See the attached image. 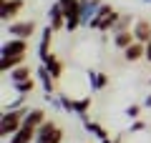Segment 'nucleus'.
Returning <instances> with one entry per match:
<instances>
[{"instance_id":"25","label":"nucleus","mask_w":151,"mask_h":143,"mask_svg":"<svg viewBox=\"0 0 151 143\" xmlns=\"http://www.w3.org/2000/svg\"><path fill=\"white\" fill-rule=\"evenodd\" d=\"M25 101H28V95H18L15 101L5 103V111H20V108H25Z\"/></svg>"},{"instance_id":"14","label":"nucleus","mask_w":151,"mask_h":143,"mask_svg":"<svg viewBox=\"0 0 151 143\" xmlns=\"http://www.w3.org/2000/svg\"><path fill=\"white\" fill-rule=\"evenodd\" d=\"M119 18H121V13H119V10H108L106 15H103L101 20H98L96 25L91 28V30H101V33H111V30H113V25H116V23H119Z\"/></svg>"},{"instance_id":"9","label":"nucleus","mask_w":151,"mask_h":143,"mask_svg":"<svg viewBox=\"0 0 151 143\" xmlns=\"http://www.w3.org/2000/svg\"><path fill=\"white\" fill-rule=\"evenodd\" d=\"M81 123H83V128H86V131L91 133L93 138H98V143H119V141H111V138H108V133H106V128H103L101 123L91 121L88 116H83V118H81Z\"/></svg>"},{"instance_id":"24","label":"nucleus","mask_w":151,"mask_h":143,"mask_svg":"<svg viewBox=\"0 0 151 143\" xmlns=\"http://www.w3.org/2000/svg\"><path fill=\"white\" fill-rule=\"evenodd\" d=\"M43 101L48 103L53 111H63V103H60V95H55V93H43Z\"/></svg>"},{"instance_id":"10","label":"nucleus","mask_w":151,"mask_h":143,"mask_svg":"<svg viewBox=\"0 0 151 143\" xmlns=\"http://www.w3.org/2000/svg\"><path fill=\"white\" fill-rule=\"evenodd\" d=\"M48 25L53 28V30H60V28H65V13H63V8H60V3L55 0L53 5L48 8Z\"/></svg>"},{"instance_id":"21","label":"nucleus","mask_w":151,"mask_h":143,"mask_svg":"<svg viewBox=\"0 0 151 143\" xmlns=\"http://www.w3.org/2000/svg\"><path fill=\"white\" fill-rule=\"evenodd\" d=\"M136 38H134V30H124V33H116L113 35V45L119 48V50H126L129 45H134Z\"/></svg>"},{"instance_id":"6","label":"nucleus","mask_w":151,"mask_h":143,"mask_svg":"<svg viewBox=\"0 0 151 143\" xmlns=\"http://www.w3.org/2000/svg\"><path fill=\"white\" fill-rule=\"evenodd\" d=\"M10 55H28V40L10 38L0 45V58H10Z\"/></svg>"},{"instance_id":"16","label":"nucleus","mask_w":151,"mask_h":143,"mask_svg":"<svg viewBox=\"0 0 151 143\" xmlns=\"http://www.w3.org/2000/svg\"><path fill=\"white\" fill-rule=\"evenodd\" d=\"M131 30H134V38L139 43H149L151 40V23L149 20H136Z\"/></svg>"},{"instance_id":"5","label":"nucleus","mask_w":151,"mask_h":143,"mask_svg":"<svg viewBox=\"0 0 151 143\" xmlns=\"http://www.w3.org/2000/svg\"><path fill=\"white\" fill-rule=\"evenodd\" d=\"M60 103H63L65 113H73V116L83 118L91 108V98H68V95H60Z\"/></svg>"},{"instance_id":"11","label":"nucleus","mask_w":151,"mask_h":143,"mask_svg":"<svg viewBox=\"0 0 151 143\" xmlns=\"http://www.w3.org/2000/svg\"><path fill=\"white\" fill-rule=\"evenodd\" d=\"M53 33L55 30L50 25H45L43 30H40V40H38V58H40V60L50 55V40H53Z\"/></svg>"},{"instance_id":"18","label":"nucleus","mask_w":151,"mask_h":143,"mask_svg":"<svg viewBox=\"0 0 151 143\" xmlns=\"http://www.w3.org/2000/svg\"><path fill=\"white\" fill-rule=\"evenodd\" d=\"M35 141V128H28V126H23L18 133H13L10 138H8L5 143H33Z\"/></svg>"},{"instance_id":"4","label":"nucleus","mask_w":151,"mask_h":143,"mask_svg":"<svg viewBox=\"0 0 151 143\" xmlns=\"http://www.w3.org/2000/svg\"><path fill=\"white\" fill-rule=\"evenodd\" d=\"M5 33L10 38H20V40H30L35 33V23L33 20H13L5 25Z\"/></svg>"},{"instance_id":"28","label":"nucleus","mask_w":151,"mask_h":143,"mask_svg":"<svg viewBox=\"0 0 151 143\" xmlns=\"http://www.w3.org/2000/svg\"><path fill=\"white\" fill-rule=\"evenodd\" d=\"M141 106H144V108H151V93H149V95H146L144 101H141Z\"/></svg>"},{"instance_id":"2","label":"nucleus","mask_w":151,"mask_h":143,"mask_svg":"<svg viewBox=\"0 0 151 143\" xmlns=\"http://www.w3.org/2000/svg\"><path fill=\"white\" fill-rule=\"evenodd\" d=\"M65 13V30L73 33L81 28V0H58Z\"/></svg>"},{"instance_id":"15","label":"nucleus","mask_w":151,"mask_h":143,"mask_svg":"<svg viewBox=\"0 0 151 143\" xmlns=\"http://www.w3.org/2000/svg\"><path fill=\"white\" fill-rule=\"evenodd\" d=\"M45 121H48V118H45V111H43V108H30L28 116H25V121H23V126L35 128V131H38V126H43Z\"/></svg>"},{"instance_id":"3","label":"nucleus","mask_w":151,"mask_h":143,"mask_svg":"<svg viewBox=\"0 0 151 143\" xmlns=\"http://www.w3.org/2000/svg\"><path fill=\"white\" fill-rule=\"evenodd\" d=\"M33 143H63V131L55 126V121H45L43 126H38Z\"/></svg>"},{"instance_id":"1","label":"nucleus","mask_w":151,"mask_h":143,"mask_svg":"<svg viewBox=\"0 0 151 143\" xmlns=\"http://www.w3.org/2000/svg\"><path fill=\"white\" fill-rule=\"evenodd\" d=\"M28 111H30V108H20V111H5V113H3V118H0V136H3V141H8L13 133H18V131L23 128V121H25Z\"/></svg>"},{"instance_id":"7","label":"nucleus","mask_w":151,"mask_h":143,"mask_svg":"<svg viewBox=\"0 0 151 143\" xmlns=\"http://www.w3.org/2000/svg\"><path fill=\"white\" fill-rule=\"evenodd\" d=\"M103 0H81V28H91V20L98 15Z\"/></svg>"},{"instance_id":"17","label":"nucleus","mask_w":151,"mask_h":143,"mask_svg":"<svg viewBox=\"0 0 151 143\" xmlns=\"http://www.w3.org/2000/svg\"><path fill=\"white\" fill-rule=\"evenodd\" d=\"M124 58L129 60V63H136V60L146 58V43H139V40H136L134 45H129V48L124 50Z\"/></svg>"},{"instance_id":"19","label":"nucleus","mask_w":151,"mask_h":143,"mask_svg":"<svg viewBox=\"0 0 151 143\" xmlns=\"http://www.w3.org/2000/svg\"><path fill=\"white\" fill-rule=\"evenodd\" d=\"M40 63H43L45 68H48V73L53 75L55 80H58L60 75H63V63H60V60H58V55H53V53H50L48 58H43V60H40Z\"/></svg>"},{"instance_id":"22","label":"nucleus","mask_w":151,"mask_h":143,"mask_svg":"<svg viewBox=\"0 0 151 143\" xmlns=\"http://www.w3.org/2000/svg\"><path fill=\"white\" fill-rule=\"evenodd\" d=\"M131 28H134V20H131V15H121V18H119V23L113 25L111 35H116V33H124V30H131Z\"/></svg>"},{"instance_id":"20","label":"nucleus","mask_w":151,"mask_h":143,"mask_svg":"<svg viewBox=\"0 0 151 143\" xmlns=\"http://www.w3.org/2000/svg\"><path fill=\"white\" fill-rule=\"evenodd\" d=\"M30 78H33V70H30L28 63H23V65H18L15 70H10V85L13 83H23V80H30Z\"/></svg>"},{"instance_id":"30","label":"nucleus","mask_w":151,"mask_h":143,"mask_svg":"<svg viewBox=\"0 0 151 143\" xmlns=\"http://www.w3.org/2000/svg\"><path fill=\"white\" fill-rule=\"evenodd\" d=\"M144 3H146V5H151V0H144Z\"/></svg>"},{"instance_id":"27","label":"nucleus","mask_w":151,"mask_h":143,"mask_svg":"<svg viewBox=\"0 0 151 143\" xmlns=\"http://www.w3.org/2000/svg\"><path fill=\"white\" fill-rule=\"evenodd\" d=\"M141 108H144V106H136V103H131V106L126 108V116H129L131 121H136V118L141 116Z\"/></svg>"},{"instance_id":"12","label":"nucleus","mask_w":151,"mask_h":143,"mask_svg":"<svg viewBox=\"0 0 151 143\" xmlns=\"http://www.w3.org/2000/svg\"><path fill=\"white\" fill-rule=\"evenodd\" d=\"M86 78H88V85H91V90H103L108 85V75L106 73H101V70H96V68H88L86 70Z\"/></svg>"},{"instance_id":"31","label":"nucleus","mask_w":151,"mask_h":143,"mask_svg":"<svg viewBox=\"0 0 151 143\" xmlns=\"http://www.w3.org/2000/svg\"><path fill=\"white\" fill-rule=\"evenodd\" d=\"M149 83H151V80H149Z\"/></svg>"},{"instance_id":"26","label":"nucleus","mask_w":151,"mask_h":143,"mask_svg":"<svg viewBox=\"0 0 151 143\" xmlns=\"http://www.w3.org/2000/svg\"><path fill=\"white\" fill-rule=\"evenodd\" d=\"M139 131H146V121L144 118H136V121H131V126H129V133H139Z\"/></svg>"},{"instance_id":"13","label":"nucleus","mask_w":151,"mask_h":143,"mask_svg":"<svg viewBox=\"0 0 151 143\" xmlns=\"http://www.w3.org/2000/svg\"><path fill=\"white\" fill-rule=\"evenodd\" d=\"M35 78H38V83L43 85V93H53L55 90V78L48 73V68H45L43 63L35 68Z\"/></svg>"},{"instance_id":"8","label":"nucleus","mask_w":151,"mask_h":143,"mask_svg":"<svg viewBox=\"0 0 151 143\" xmlns=\"http://www.w3.org/2000/svg\"><path fill=\"white\" fill-rule=\"evenodd\" d=\"M25 8V0H3L0 3V18H3V23H13L15 20V15Z\"/></svg>"},{"instance_id":"23","label":"nucleus","mask_w":151,"mask_h":143,"mask_svg":"<svg viewBox=\"0 0 151 143\" xmlns=\"http://www.w3.org/2000/svg\"><path fill=\"white\" fill-rule=\"evenodd\" d=\"M33 88H35V80H23V83H13V90H15L18 95H30Z\"/></svg>"},{"instance_id":"29","label":"nucleus","mask_w":151,"mask_h":143,"mask_svg":"<svg viewBox=\"0 0 151 143\" xmlns=\"http://www.w3.org/2000/svg\"><path fill=\"white\" fill-rule=\"evenodd\" d=\"M146 60H149V63H151V40L146 43Z\"/></svg>"}]
</instances>
